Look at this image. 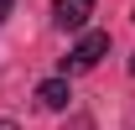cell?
<instances>
[{"label": "cell", "mask_w": 135, "mask_h": 130, "mask_svg": "<svg viewBox=\"0 0 135 130\" xmlns=\"http://www.w3.org/2000/svg\"><path fill=\"white\" fill-rule=\"evenodd\" d=\"M104 52H109V31H88L83 42H78V47L62 57V78H68V73H88V68L99 63Z\"/></svg>", "instance_id": "cell-1"}, {"label": "cell", "mask_w": 135, "mask_h": 130, "mask_svg": "<svg viewBox=\"0 0 135 130\" xmlns=\"http://www.w3.org/2000/svg\"><path fill=\"white\" fill-rule=\"evenodd\" d=\"M88 16H94V0H57V5H52V21H57L62 31H78Z\"/></svg>", "instance_id": "cell-2"}, {"label": "cell", "mask_w": 135, "mask_h": 130, "mask_svg": "<svg viewBox=\"0 0 135 130\" xmlns=\"http://www.w3.org/2000/svg\"><path fill=\"white\" fill-rule=\"evenodd\" d=\"M68 99H73V89H68V78H47V83H36V104L42 109H68Z\"/></svg>", "instance_id": "cell-3"}, {"label": "cell", "mask_w": 135, "mask_h": 130, "mask_svg": "<svg viewBox=\"0 0 135 130\" xmlns=\"http://www.w3.org/2000/svg\"><path fill=\"white\" fill-rule=\"evenodd\" d=\"M11 5H16V0H0V21H5V16H11Z\"/></svg>", "instance_id": "cell-4"}, {"label": "cell", "mask_w": 135, "mask_h": 130, "mask_svg": "<svg viewBox=\"0 0 135 130\" xmlns=\"http://www.w3.org/2000/svg\"><path fill=\"white\" fill-rule=\"evenodd\" d=\"M0 130H16V120H0Z\"/></svg>", "instance_id": "cell-5"}, {"label": "cell", "mask_w": 135, "mask_h": 130, "mask_svg": "<svg viewBox=\"0 0 135 130\" xmlns=\"http://www.w3.org/2000/svg\"><path fill=\"white\" fill-rule=\"evenodd\" d=\"M130 78H135V57H130Z\"/></svg>", "instance_id": "cell-6"}]
</instances>
